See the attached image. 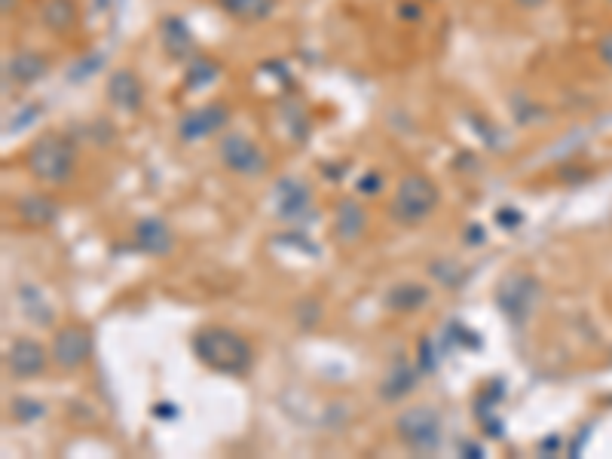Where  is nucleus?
<instances>
[{"instance_id": "19", "label": "nucleus", "mask_w": 612, "mask_h": 459, "mask_svg": "<svg viewBox=\"0 0 612 459\" xmlns=\"http://www.w3.org/2000/svg\"><path fill=\"white\" fill-rule=\"evenodd\" d=\"M218 7L230 19L254 25V22H267L276 13V0H218Z\"/></svg>"}, {"instance_id": "9", "label": "nucleus", "mask_w": 612, "mask_h": 459, "mask_svg": "<svg viewBox=\"0 0 612 459\" xmlns=\"http://www.w3.org/2000/svg\"><path fill=\"white\" fill-rule=\"evenodd\" d=\"M49 362H53V355L49 349L31 337H16L7 349V371L16 377V380H34V377H43Z\"/></svg>"}, {"instance_id": "10", "label": "nucleus", "mask_w": 612, "mask_h": 459, "mask_svg": "<svg viewBox=\"0 0 612 459\" xmlns=\"http://www.w3.org/2000/svg\"><path fill=\"white\" fill-rule=\"evenodd\" d=\"M276 199V215L288 224H306V218H316L313 193L297 178H282L273 190Z\"/></svg>"}, {"instance_id": "14", "label": "nucleus", "mask_w": 612, "mask_h": 459, "mask_svg": "<svg viewBox=\"0 0 612 459\" xmlns=\"http://www.w3.org/2000/svg\"><path fill=\"white\" fill-rule=\"evenodd\" d=\"M368 233V212L362 202H355L352 196L340 199L337 209H334V236L349 245V242H359Z\"/></svg>"}, {"instance_id": "11", "label": "nucleus", "mask_w": 612, "mask_h": 459, "mask_svg": "<svg viewBox=\"0 0 612 459\" xmlns=\"http://www.w3.org/2000/svg\"><path fill=\"white\" fill-rule=\"evenodd\" d=\"M132 242L141 254H150V258H169L175 251V233L163 218H141L132 230Z\"/></svg>"}, {"instance_id": "20", "label": "nucleus", "mask_w": 612, "mask_h": 459, "mask_svg": "<svg viewBox=\"0 0 612 459\" xmlns=\"http://www.w3.org/2000/svg\"><path fill=\"white\" fill-rule=\"evenodd\" d=\"M221 77V65L215 59H202V56H193L187 65H184V86L190 92H199L212 86L215 80Z\"/></svg>"}, {"instance_id": "25", "label": "nucleus", "mask_w": 612, "mask_h": 459, "mask_svg": "<svg viewBox=\"0 0 612 459\" xmlns=\"http://www.w3.org/2000/svg\"><path fill=\"white\" fill-rule=\"evenodd\" d=\"M597 59L612 71V31H606V34L597 37Z\"/></svg>"}, {"instance_id": "6", "label": "nucleus", "mask_w": 612, "mask_h": 459, "mask_svg": "<svg viewBox=\"0 0 612 459\" xmlns=\"http://www.w3.org/2000/svg\"><path fill=\"white\" fill-rule=\"evenodd\" d=\"M536 300H539V282L527 273H508L496 288L499 313L512 325H524L530 319Z\"/></svg>"}, {"instance_id": "22", "label": "nucleus", "mask_w": 612, "mask_h": 459, "mask_svg": "<svg viewBox=\"0 0 612 459\" xmlns=\"http://www.w3.org/2000/svg\"><path fill=\"white\" fill-rule=\"evenodd\" d=\"M19 306H22L25 316H28L34 325H40V328H49V325H53V306H49V303L43 300V294H40L37 288L22 285V288H19Z\"/></svg>"}, {"instance_id": "27", "label": "nucleus", "mask_w": 612, "mask_h": 459, "mask_svg": "<svg viewBox=\"0 0 612 459\" xmlns=\"http://www.w3.org/2000/svg\"><path fill=\"white\" fill-rule=\"evenodd\" d=\"M496 221H499V227H515V224H521V215L515 209H502L496 215Z\"/></svg>"}, {"instance_id": "2", "label": "nucleus", "mask_w": 612, "mask_h": 459, "mask_svg": "<svg viewBox=\"0 0 612 459\" xmlns=\"http://www.w3.org/2000/svg\"><path fill=\"white\" fill-rule=\"evenodd\" d=\"M25 166H28L34 181H40L46 187H65L77 175L80 153H77V144H74L71 135L46 132L28 147Z\"/></svg>"}, {"instance_id": "12", "label": "nucleus", "mask_w": 612, "mask_h": 459, "mask_svg": "<svg viewBox=\"0 0 612 459\" xmlns=\"http://www.w3.org/2000/svg\"><path fill=\"white\" fill-rule=\"evenodd\" d=\"M59 215H62V206L43 190H31L16 199V218L31 230H43L49 224H56Z\"/></svg>"}, {"instance_id": "16", "label": "nucleus", "mask_w": 612, "mask_h": 459, "mask_svg": "<svg viewBox=\"0 0 612 459\" xmlns=\"http://www.w3.org/2000/svg\"><path fill=\"white\" fill-rule=\"evenodd\" d=\"M37 19L49 34L65 37L80 25V7H77V0H40Z\"/></svg>"}, {"instance_id": "4", "label": "nucleus", "mask_w": 612, "mask_h": 459, "mask_svg": "<svg viewBox=\"0 0 612 459\" xmlns=\"http://www.w3.org/2000/svg\"><path fill=\"white\" fill-rule=\"evenodd\" d=\"M395 435L398 441L417 453V456H429L438 453L441 441H444V423L441 414L429 404H417V407H407L395 417Z\"/></svg>"}, {"instance_id": "29", "label": "nucleus", "mask_w": 612, "mask_h": 459, "mask_svg": "<svg viewBox=\"0 0 612 459\" xmlns=\"http://www.w3.org/2000/svg\"><path fill=\"white\" fill-rule=\"evenodd\" d=\"M16 10V0H4V16H10Z\"/></svg>"}, {"instance_id": "24", "label": "nucleus", "mask_w": 612, "mask_h": 459, "mask_svg": "<svg viewBox=\"0 0 612 459\" xmlns=\"http://www.w3.org/2000/svg\"><path fill=\"white\" fill-rule=\"evenodd\" d=\"M398 19L401 22H420L423 19V4H414V0H404V4H398Z\"/></svg>"}, {"instance_id": "18", "label": "nucleus", "mask_w": 612, "mask_h": 459, "mask_svg": "<svg viewBox=\"0 0 612 459\" xmlns=\"http://www.w3.org/2000/svg\"><path fill=\"white\" fill-rule=\"evenodd\" d=\"M429 288L423 282H398L386 291L383 303H386V310L392 313H420L423 306L429 303Z\"/></svg>"}, {"instance_id": "3", "label": "nucleus", "mask_w": 612, "mask_h": 459, "mask_svg": "<svg viewBox=\"0 0 612 459\" xmlns=\"http://www.w3.org/2000/svg\"><path fill=\"white\" fill-rule=\"evenodd\" d=\"M438 202L441 190L426 172H407L389 199V218L401 227H420L438 212Z\"/></svg>"}, {"instance_id": "17", "label": "nucleus", "mask_w": 612, "mask_h": 459, "mask_svg": "<svg viewBox=\"0 0 612 459\" xmlns=\"http://www.w3.org/2000/svg\"><path fill=\"white\" fill-rule=\"evenodd\" d=\"M46 74H49V62H46V56L34 53V49H19V53H13L4 65L7 83L13 80L16 86H34Z\"/></svg>"}, {"instance_id": "21", "label": "nucleus", "mask_w": 612, "mask_h": 459, "mask_svg": "<svg viewBox=\"0 0 612 459\" xmlns=\"http://www.w3.org/2000/svg\"><path fill=\"white\" fill-rule=\"evenodd\" d=\"M417 389V371L411 365H395L389 377L380 383V395L386 401H401L404 395H411Z\"/></svg>"}, {"instance_id": "28", "label": "nucleus", "mask_w": 612, "mask_h": 459, "mask_svg": "<svg viewBox=\"0 0 612 459\" xmlns=\"http://www.w3.org/2000/svg\"><path fill=\"white\" fill-rule=\"evenodd\" d=\"M515 4H518L521 10H542L548 0H515Z\"/></svg>"}, {"instance_id": "23", "label": "nucleus", "mask_w": 612, "mask_h": 459, "mask_svg": "<svg viewBox=\"0 0 612 459\" xmlns=\"http://www.w3.org/2000/svg\"><path fill=\"white\" fill-rule=\"evenodd\" d=\"M13 417H16L19 423L40 420V417H43V404L34 401V398H13Z\"/></svg>"}, {"instance_id": "15", "label": "nucleus", "mask_w": 612, "mask_h": 459, "mask_svg": "<svg viewBox=\"0 0 612 459\" xmlns=\"http://www.w3.org/2000/svg\"><path fill=\"white\" fill-rule=\"evenodd\" d=\"M160 43H163V53L169 59H175V62L187 65L196 56V40H193L187 22L178 19V16H166L160 22Z\"/></svg>"}, {"instance_id": "7", "label": "nucleus", "mask_w": 612, "mask_h": 459, "mask_svg": "<svg viewBox=\"0 0 612 459\" xmlns=\"http://www.w3.org/2000/svg\"><path fill=\"white\" fill-rule=\"evenodd\" d=\"M49 355H53V365L65 374L80 371L89 359H92V331L83 325H65L56 331L53 346H49Z\"/></svg>"}, {"instance_id": "1", "label": "nucleus", "mask_w": 612, "mask_h": 459, "mask_svg": "<svg viewBox=\"0 0 612 459\" xmlns=\"http://www.w3.org/2000/svg\"><path fill=\"white\" fill-rule=\"evenodd\" d=\"M196 359L224 377H245L254 368V346L233 328L206 325L199 328L190 340Z\"/></svg>"}, {"instance_id": "8", "label": "nucleus", "mask_w": 612, "mask_h": 459, "mask_svg": "<svg viewBox=\"0 0 612 459\" xmlns=\"http://www.w3.org/2000/svg\"><path fill=\"white\" fill-rule=\"evenodd\" d=\"M230 123V105L227 101H209V105L193 108L178 120V138L184 144H196L215 138L218 132H224V126Z\"/></svg>"}, {"instance_id": "13", "label": "nucleus", "mask_w": 612, "mask_h": 459, "mask_svg": "<svg viewBox=\"0 0 612 459\" xmlns=\"http://www.w3.org/2000/svg\"><path fill=\"white\" fill-rule=\"evenodd\" d=\"M108 101L120 114H138L144 108V83L135 71L120 68L108 80Z\"/></svg>"}, {"instance_id": "5", "label": "nucleus", "mask_w": 612, "mask_h": 459, "mask_svg": "<svg viewBox=\"0 0 612 459\" xmlns=\"http://www.w3.org/2000/svg\"><path fill=\"white\" fill-rule=\"evenodd\" d=\"M218 160L227 172H233L239 178H261L270 169L267 153L245 132H227L218 141Z\"/></svg>"}, {"instance_id": "26", "label": "nucleus", "mask_w": 612, "mask_h": 459, "mask_svg": "<svg viewBox=\"0 0 612 459\" xmlns=\"http://www.w3.org/2000/svg\"><path fill=\"white\" fill-rule=\"evenodd\" d=\"M380 187H383V175L380 172H368V175L359 178V193H365V196H374Z\"/></svg>"}]
</instances>
